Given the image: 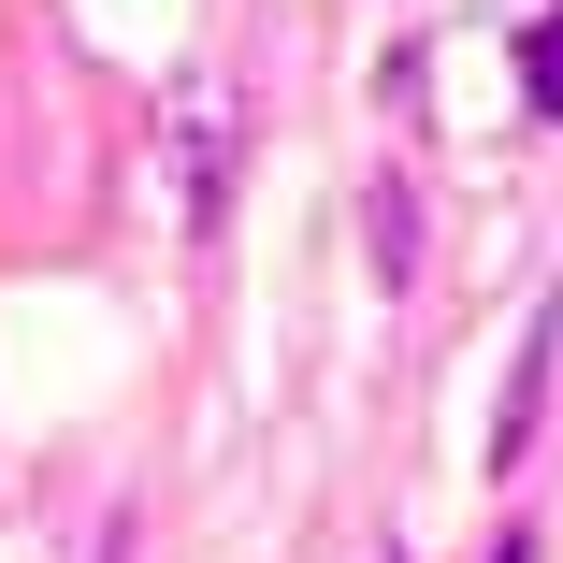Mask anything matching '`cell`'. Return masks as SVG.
Masks as SVG:
<instances>
[{
    "label": "cell",
    "mask_w": 563,
    "mask_h": 563,
    "mask_svg": "<svg viewBox=\"0 0 563 563\" xmlns=\"http://www.w3.org/2000/svg\"><path fill=\"white\" fill-rule=\"evenodd\" d=\"M549 362H563V289L534 303L520 362H506V405H492V477H520V463H534V419H549Z\"/></svg>",
    "instance_id": "6da1fadb"
},
{
    "label": "cell",
    "mask_w": 563,
    "mask_h": 563,
    "mask_svg": "<svg viewBox=\"0 0 563 563\" xmlns=\"http://www.w3.org/2000/svg\"><path fill=\"white\" fill-rule=\"evenodd\" d=\"M362 246H376V275H390V289L419 275V188H405V174H376V188H362Z\"/></svg>",
    "instance_id": "7a4b0ae2"
},
{
    "label": "cell",
    "mask_w": 563,
    "mask_h": 563,
    "mask_svg": "<svg viewBox=\"0 0 563 563\" xmlns=\"http://www.w3.org/2000/svg\"><path fill=\"white\" fill-rule=\"evenodd\" d=\"M232 217V159H217V101L188 87V232H217Z\"/></svg>",
    "instance_id": "3957f363"
},
{
    "label": "cell",
    "mask_w": 563,
    "mask_h": 563,
    "mask_svg": "<svg viewBox=\"0 0 563 563\" xmlns=\"http://www.w3.org/2000/svg\"><path fill=\"white\" fill-rule=\"evenodd\" d=\"M520 101H534V117L563 131V0H549L534 30H520Z\"/></svg>",
    "instance_id": "277c9868"
},
{
    "label": "cell",
    "mask_w": 563,
    "mask_h": 563,
    "mask_svg": "<svg viewBox=\"0 0 563 563\" xmlns=\"http://www.w3.org/2000/svg\"><path fill=\"white\" fill-rule=\"evenodd\" d=\"M492 563H534V534H506V549H492Z\"/></svg>",
    "instance_id": "5b68a950"
}]
</instances>
